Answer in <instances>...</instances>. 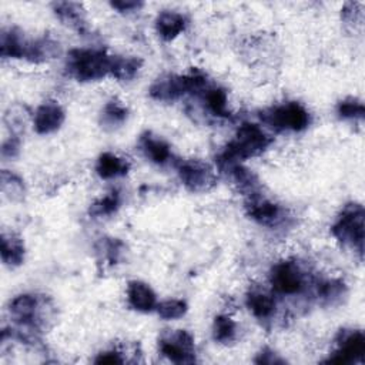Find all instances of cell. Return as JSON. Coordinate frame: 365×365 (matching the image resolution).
<instances>
[{"mask_svg":"<svg viewBox=\"0 0 365 365\" xmlns=\"http://www.w3.org/2000/svg\"><path fill=\"white\" fill-rule=\"evenodd\" d=\"M271 144V138L254 123H244L220 155V163L225 167L238 164L241 160L262 153Z\"/></svg>","mask_w":365,"mask_h":365,"instance_id":"cell-1","label":"cell"},{"mask_svg":"<svg viewBox=\"0 0 365 365\" xmlns=\"http://www.w3.org/2000/svg\"><path fill=\"white\" fill-rule=\"evenodd\" d=\"M113 57L101 48H74L68 54L67 68L78 81H94L111 74Z\"/></svg>","mask_w":365,"mask_h":365,"instance_id":"cell-2","label":"cell"},{"mask_svg":"<svg viewBox=\"0 0 365 365\" xmlns=\"http://www.w3.org/2000/svg\"><path fill=\"white\" fill-rule=\"evenodd\" d=\"M364 207L361 204L352 202L344 207L331 228L332 235L344 245L358 251L359 257H362L364 251Z\"/></svg>","mask_w":365,"mask_h":365,"instance_id":"cell-3","label":"cell"},{"mask_svg":"<svg viewBox=\"0 0 365 365\" xmlns=\"http://www.w3.org/2000/svg\"><path fill=\"white\" fill-rule=\"evenodd\" d=\"M205 86V76L198 70L185 76H165L150 87V96L160 101H173L187 93H195Z\"/></svg>","mask_w":365,"mask_h":365,"instance_id":"cell-4","label":"cell"},{"mask_svg":"<svg viewBox=\"0 0 365 365\" xmlns=\"http://www.w3.org/2000/svg\"><path fill=\"white\" fill-rule=\"evenodd\" d=\"M264 121H267L275 130H289L302 131L311 123V115L304 106L295 101H289L277 106L262 114Z\"/></svg>","mask_w":365,"mask_h":365,"instance_id":"cell-5","label":"cell"},{"mask_svg":"<svg viewBox=\"0 0 365 365\" xmlns=\"http://www.w3.org/2000/svg\"><path fill=\"white\" fill-rule=\"evenodd\" d=\"M180 180L188 191L204 192L212 188L217 182L212 167L200 160H188L178 167Z\"/></svg>","mask_w":365,"mask_h":365,"instance_id":"cell-6","label":"cell"},{"mask_svg":"<svg viewBox=\"0 0 365 365\" xmlns=\"http://www.w3.org/2000/svg\"><path fill=\"white\" fill-rule=\"evenodd\" d=\"M160 352L175 364H191L195 361L194 338L184 329L173 331L160 339Z\"/></svg>","mask_w":365,"mask_h":365,"instance_id":"cell-7","label":"cell"},{"mask_svg":"<svg viewBox=\"0 0 365 365\" xmlns=\"http://www.w3.org/2000/svg\"><path fill=\"white\" fill-rule=\"evenodd\" d=\"M269 282L278 294L294 295L304 288V275L295 262L281 261L272 267Z\"/></svg>","mask_w":365,"mask_h":365,"instance_id":"cell-8","label":"cell"},{"mask_svg":"<svg viewBox=\"0 0 365 365\" xmlns=\"http://www.w3.org/2000/svg\"><path fill=\"white\" fill-rule=\"evenodd\" d=\"M46 299L33 294H21L10 301V314L21 325L38 327L43 322L41 309L46 308Z\"/></svg>","mask_w":365,"mask_h":365,"instance_id":"cell-9","label":"cell"},{"mask_svg":"<svg viewBox=\"0 0 365 365\" xmlns=\"http://www.w3.org/2000/svg\"><path fill=\"white\" fill-rule=\"evenodd\" d=\"M338 349L327 364H351L361 361L365 354V336L361 331H341L336 336Z\"/></svg>","mask_w":365,"mask_h":365,"instance_id":"cell-10","label":"cell"},{"mask_svg":"<svg viewBox=\"0 0 365 365\" xmlns=\"http://www.w3.org/2000/svg\"><path fill=\"white\" fill-rule=\"evenodd\" d=\"M66 114L60 104L54 101L43 103L34 114V130L38 134H50L57 131L64 123Z\"/></svg>","mask_w":365,"mask_h":365,"instance_id":"cell-11","label":"cell"},{"mask_svg":"<svg viewBox=\"0 0 365 365\" xmlns=\"http://www.w3.org/2000/svg\"><path fill=\"white\" fill-rule=\"evenodd\" d=\"M247 212L248 215L262 224V225H274L281 218V208L279 205L259 197L251 195L247 202Z\"/></svg>","mask_w":365,"mask_h":365,"instance_id":"cell-12","label":"cell"},{"mask_svg":"<svg viewBox=\"0 0 365 365\" xmlns=\"http://www.w3.org/2000/svg\"><path fill=\"white\" fill-rule=\"evenodd\" d=\"M127 299L133 309L150 312L157 307L155 294L151 287L143 281H130L127 287Z\"/></svg>","mask_w":365,"mask_h":365,"instance_id":"cell-13","label":"cell"},{"mask_svg":"<svg viewBox=\"0 0 365 365\" xmlns=\"http://www.w3.org/2000/svg\"><path fill=\"white\" fill-rule=\"evenodd\" d=\"M187 20L177 11H163L155 19V30L163 40H173L185 30Z\"/></svg>","mask_w":365,"mask_h":365,"instance_id":"cell-14","label":"cell"},{"mask_svg":"<svg viewBox=\"0 0 365 365\" xmlns=\"http://www.w3.org/2000/svg\"><path fill=\"white\" fill-rule=\"evenodd\" d=\"M128 170H130V163L125 158H121L113 153L100 154L96 164V171L98 177L104 180L125 175Z\"/></svg>","mask_w":365,"mask_h":365,"instance_id":"cell-15","label":"cell"},{"mask_svg":"<svg viewBox=\"0 0 365 365\" xmlns=\"http://www.w3.org/2000/svg\"><path fill=\"white\" fill-rule=\"evenodd\" d=\"M53 10L64 24L78 31H84V27H86L84 13H83L84 10L78 3L57 1V3H53Z\"/></svg>","mask_w":365,"mask_h":365,"instance_id":"cell-16","label":"cell"},{"mask_svg":"<svg viewBox=\"0 0 365 365\" xmlns=\"http://www.w3.org/2000/svg\"><path fill=\"white\" fill-rule=\"evenodd\" d=\"M140 145L145 157L155 164H165L171 157L170 145L164 140L153 135L151 133H145L141 135Z\"/></svg>","mask_w":365,"mask_h":365,"instance_id":"cell-17","label":"cell"},{"mask_svg":"<svg viewBox=\"0 0 365 365\" xmlns=\"http://www.w3.org/2000/svg\"><path fill=\"white\" fill-rule=\"evenodd\" d=\"M1 259L9 267H17L24 259V245L21 240L13 234L1 235Z\"/></svg>","mask_w":365,"mask_h":365,"instance_id":"cell-18","label":"cell"},{"mask_svg":"<svg viewBox=\"0 0 365 365\" xmlns=\"http://www.w3.org/2000/svg\"><path fill=\"white\" fill-rule=\"evenodd\" d=\"M245 304L254 317L259 319H265L272 315L275 309L274 298L262 291H251L247 294Z\"/></svg>","mask_w":365,"mask_h":365,"instance_id":"cell-19","label":"cell"},{"mask_svg":"<svg viewBox=\"0 0 365 365\" xmlns=\"http://www.w3.org/2000/svg\"><path fill=\"white\" fill-rule=\"evenodd\" d=\"M27 43L21 34L13 29L9 31L1 33V41H0V53L3 57H14V58H23L26 57Z\"/></svg>","mask_w":365,"mask_h":365,"instance_id":"cell-20","label":"cell"},{"mask_svg":"<svg viewBox=\"0 0 365 365\" xmlns=\"http://www.w3.org/2000/svg\"><path fill=\"white\" fill-rule=\"evenodd\" d=\"M143 66V60L138 57H113L111 76L117 80H131Z\"/></svg>","mask_w":365,"mask_h":365,"instance_id":"cell-21","label":"cell"},{"mask_svg":"<svg viewBox=\"0 0 365 365\" xmlns=\"http://www.w3.org/2000/svg\"><path fill=\"white\" fill-rule=\"evenodd\" d=\"M237 324L227 315H218L214 319L212 336L220 344H228L235 339Z\"/></svg>","mask_w":365,"mask_h":365,"instance_id":"cell-22","label":"cell"},{"mask_svg":"<svg viewBox=\"0 0 365 365\" xmlns=\"http://www.w3.org/2000/svg\"><path fill=\"white\" fill-rule=\"evenodd\" d=\"M120 192L115 190V191H111L108 192L107 195H104L103 198L97 200L96 202H93L90 205V215L94 217V218H98V217H106V215H111L114 214L118 207H120Z\"/></svg>","mask_w":365,"mask_h":365,"instance_id":"cell-23","label":"cell"},{"mask_svg":"<svg viewBox=\"0 0 365 365\" xmlns=\"http://www.w3.org/2000/svg\"><path fill=\"white\" fill-rule=\"evenodd\" d=\"M205 103L208 110L217 117H230V111L227 108V93L225 90L215 87L210 88L205 93Z\"/></svg>","mask_w":365,"mask_h":365,"instance_id":"cell-24","label":"cell"},{"mask_svg":"<svg viewBox=\"0 0 365 365\" xmlns=\"http://www.w3.org/2000/svg\"><path fill=\"white\" fill-rule=\"evenodd\" d=\"M155 309L163 319H178L185 315L188 307L187 302L182 299H167L157 304Z\"/></svg>","mask_w":365,"mask_h":365,"instance_id":"cell-25","label":"cell"},{"mask_svg":"<svg viewBox=\"0 0 365 365\" xmlns=\"http://www.w3.org/2000/svg\"><path fill=\"white\" fill-rule=\"evenodd\" d=\"M336 113L341 118L346 120H362L365 114V107L361 100L356 98H345L338 103L336 106Z\"/></svg>","mask_w":365,"mask_h":365,"instance_id":"cell-26","label":"cell"},{"mask_svg":"<svg viewBox=\"0 0 365 365\" xmlns=\"http://www.w3.org/2000/svg\"><path fill=\"white\" fill-rule=\"evenodd\" d=\"M128 110L117 100H111L103 110V121L108 125H120L127 120Z\"/></svg>","mask_w":365,"mask_h":365,"instance_id":"cell-27","label":"cell"},{"mask_svg":"<svg viewBox=\"0 0 365 365\" xmlns=\"http://www.w3.org/2000/svg\"><path fill=\"white\" fill-rule=\"evenodd\" d=\"M1 190L10 198H17V197H21V194L24 192V185H23V181L16 174L9 173L7 170H3Z\"/></svg>","mask_w":365,"mask_h":365,"instance_id":"cell-28","label":"cell"},{"mask_svg":"<svg viewBox=\"0 0 365 365\" xmlns=\"http://www.w3.org/2000/svg\"><path fill=\"white\" fill-rule=\"evenodd\" d=\"M344 289H345L344 282H341V281H338V279H331V281L322 282L321 287H319V289H318V292H319V295H321L324 299L332 302L334 299L342 297Z\"/></svg>","mask_w":365,"mask_h":365,"instance_id":"cell-29","label":"cell"},{"mask_svg":"<svg viewBox=\"0 0 365 365\" xmlns=\"http://www.w3.org/2000/svg\"><path fill=\"white\" fill-rule=\"evenodd\" d=\"M257 364H265V365H277V364H284L285 361L282 358H279L274 351H271L269 348H264L258 356L255 358Z\"/></svg>","mask_w":365,"mask_h":365,"instance_id":"cell-30","label":"cell"},{"mask_svg":"<svg viewBox=\"0 0 365 365\" xmlns=\"http://www.w3.org/2000/svg\"><path fill=\"white\" fill-rule=\"evenodd\" d=\"M110 6L121 13H130V11H135L140 7H143L141 1H133V0H120V1H111Z\"/></svg>","mask_w":365,"mask_h":365,"instance_id":"cell-31","label":"cell"},{"mask_svg":"<svg viewBox=\"0 0 365 365\" xmlns=\"http://www.w3.org/2000/svg\"><path fill=\"white\" fill-rule=\"evenodd\" d=\"M96 364H121L123 362V358L120 356V354L117 351H106V352H101L98 354V356L94 359Z\"/></svg>","mask_w":365,"mask_h":365,"instance_id":"cell-32","label":"cell"},{"mask_svg":"<svg viewBox=\"0 0 365 365\" xmlns=\"http://www.w3.org/2000/svg\"><path fill=\"white\" fill-rule=\"evenodd\" d=\"M19 147H20L19 140L16 137H11V138H9L7 141L3 143L1 155L7 157V158H11V157H14L19 153Z\"/></svg>","mask_w":365,"mask_h":365,"instance_id":"cell-33","label":"cell"}]
</instances>
